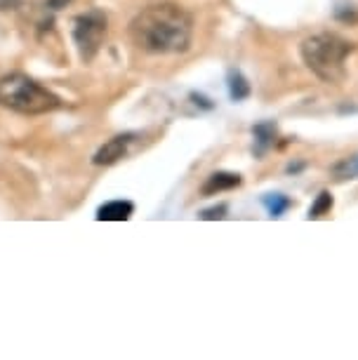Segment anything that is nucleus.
Here are the masks:
<instances>
[{
    "mask_svg": "<svg viewBox=\"0 0 358 360\" xmlns=\"http://www.w3.org/2000/svg\"><path fill=\"white\" fill-rule=\"evenodd\" d=\"M106 29H109V22H106V15L99 10H90L83 12L73 19V43H76L80 57L85 62H90L94 54L99 52L101 43H104Z\"/></svg>",
    "mask_w": 358,
    "mask_h": 360,
    "instance_id": "obj_4",
    "label": "nucleus"
},
{
    "mask_svg": "<svg viewBox=\"0 0 358 360\" xmlns=\"http://www.w3.org/2000/svg\"><path fill=\"white\" fill-rule=\"evenodd\" d=\"M302 62L323 83H340L347 73V57L354 52V43L335 33H319L307 38L300 47Z\"/></svg>",
    "mask_w": 358,
    "mask_h": 360,
    "instance_id": "obj_2",
    "label": "nucleus"
},
{
    "mask_svg": "<svg viewBox=\"0 0 358 360\" xmlns=\"http://www.w3.org/2000/svg\"><path fill=\"white\" fill-rule=\"evenodd\" d=\"M134 141V134L132 132H125V134H118V137H113L106 141L104 146L99 148L97 153H94L92 162L94 165H113V162H118L123 155L127 153V146H130Z\"/></svg>",
    "mask_w": 358,
    "mask_h": 360,
    "instance_id": "obj_5",
    "label": "nucleus"
},
{
    "mask_svg": "<svg viewBox=\"0 0 358 360\" xmlns=\"http://www.w3.org/2000/svg\"><path fill=\"white\" fill-rule=\"evenodd\" d=\"M69 0H47V8H55V10H59V5H66Z\"/></svg>",
    "mask_w": 358,
    "mask_h": 360,
    "instance_id": "obj_14",
    "label": "nucleus"
},
{
    "mask_svg": "<svg viewBox=\"0 0 358 360\" xmlns=\"http://www.w3.org/2000/svg\"><path fill=\"white\" fill-rule=\"evenodd\" d=\"M59 97L24 73L0 78V106L24 115H43L59 108Z\"/></svg>",
    "mask_w": 358,
    "mask_h": 360,
    "instance_id": "obj_3",
    "label": "nucleus"
},
{
    "mask_svg": "<svg viewBox=\"0 0 358 360\" xmlns=\"http://www.w3.org/2000/svg\"><path fill=\"white\" fill-rule=\"evenodd\" d=\"M255 141H257V153H262L264 148H269L274 144V134H276V127L271 125V123H262V125H257L255 127Z\"/></svg>",
    "mask_w": 358,
    "mask_h": 360,
    "instance_id": "obj_10",
    "label": "nucleus"
},
{
    "mask_svg": "<svg viewBox=\"0 0 358 360\" xmlns=\"http://www.w3.org/2000/svg\"><path fill=\"white\" fill-rule=\"evenodd\" d=\"M229 94H231L234 101L248 99L250 97V83L243 78L241 71H231L229 73Z\"/></svg>",
    "mask_w": 358,
    "mask_h": 360,
    "instance_id": "obj_8",
    "label": "nucleus"
},
{
    "mask_svg": "<svg viewBox=\"0 0 358 360\" xmlns=\"http://www.w3.org/2000/svg\"><path fill=\"white\" fill-rule=\"evenodd\" d=\"M262 202L267 205L269 214H271V217H281L290 205H293V200L286 198L283 193H269V195H264V200H262Z\"/></svg>",
    "mask_w": 358,
    "mask_h": 360,
    "instance_id": "obj_9",
    "label": "nucleus"
},
{
    "mask_svg": "<svg viewBox=\"0 0 358 360\" xmlns=\"http://www.w3.org/2000/svg\"><path fill=\"white\" fill-rule=\"evenodd\" d=\"M330 210H333V195L328 191H323L319 198H316L312 210H309V219H319L323 214H330Z\"/></svg>",
    "mask_w": 358,
    "mask_h": 360,
    "instance_id": "obj_12",
    "label": "nucleus"
},
{
    "mask_svg": "<svg viewBox=\"0 0 358 360\" xmlns=\"http://www.w3.org/2000/svg\"><path fill=\"white\" fill-rule=\"evenodd\" d=\"M134 214V205L130 200H109L97 210L99 221H127Z\"/></svg>",
    "mask_w": 358,
    "mask_h": 360,
    "instance_id": "obj_6",
    "label": "nucleus"
},
{
    "mask_svg": "<svg viewBox=\"0 0 358 360\" xmlns=\"http://www.w3.org/2000/svg\"><path fill=\"white\" fill-rule=\"evenodd\" d=\"M241 184V176L234 172H215L207 176V181L203 184L200 193L203 195H215L219 191H229V188H236Z\"/></svg>",
    "mask_w": 358,
    "mask_h": 360,
    "instance_id": "obj_7",
    "label": "nucleus"
},
{
    "mask_svg": "<svg viewBox=\"0 0 358 360\" xmlns=\"http://www.w3.org/2000/svg\"><path fill=\"white\" fill-rule=\"evenodd\" d=\"M333 172L337 179H358V155L342 160L340 165H335Z\"/></svg>",
    "mask_w": 358,
    "mask_h": 360,
    "instance_id": "obj_11",
    "label": "nucleus"
},
{
    "mask_svg": "<svg viewBox=\"0 0 358 360\" xmlns=\"http://www.w3.org/2000/svg\"><path fill=\"white\" fill-rule=\"evenodd\" d=\"M203 219H224L226 217V205H217V207H210L200 214Z\"/></svg>",
    "mask_w": 358,
    "mask_h": 360,
    "instance_id": "obj_13",
    "label": "nucleus"
},
{
    "mask_svg": "<svg viewBox=\"0 0 358 360\" xmlns=\"http://www.w3.org/2000/svg\"><path fill=\"white\" fill-rule=\"evenodd\" d=\"M193 22L179 5H148L130 22L132 43L146 54H179L191 45Z\"/></svg>",
    "mask_w": 358,
    "mask_h": 360,
    "instance_id": "obj_1",
    "label": "nucleus"
}]
</instances>
